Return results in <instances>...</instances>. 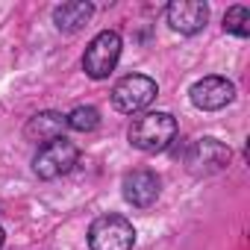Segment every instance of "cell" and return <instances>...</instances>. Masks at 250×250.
I'll list each match as a JSON object with an SVG mask.
<instances>
[{
    "mask_svg": "<svg viewBox=\"0 0 250 250\" xmlns=\"http://www.w3.org/2000/svg\"><path fill=\"white\" fill-rule=\"evenodd\" d=\"M91 15H94V6H91V3L74 0V3H62V6L53 12V21H56V27L65 30V33H77L83 24H88Z\"/></svg>",
    "mask_w": 250,
    "mask_h": 250,
    "instance_id": "8fae6325",
    "label": "cell"
},
{
    "mask_svg": "<svg viewBox=\"0 0 250 250\" xmlns=\"http://www.w3.org/2000/svg\"><path fill=\"white\" fill-rule=\"evenodd\" d=\"M224 30L238 36V39H247L250 36V9L247 6H232L224 15Z\"/></svg>",
    "mask_w": 250,
    "mask_h": 250,
    "instance_id": "7c38bea8",
    "label": "cell"
},
{
    "mask_svg": "<svg viewBox=\"0 0 250 250\" xmlns=\"http://www.w3.org/2000/svg\"><path fill=\"white\" fill-rule=\"evenodd\" d=\"M0 247H3V229H0Z\"/></svg>",
    "mask_w": 250,
    "mask_h": 250,
    "instance_id": "5bb4252c",
    "label": "cell"
},
{
    "mask_svg": "<svg viewBox=\"0 0 250 250\" xmlns=\"http://www.w3.org/2000/svg\"><path fill=\"white\" fill-rule=\"evenodd\" d=\"M68 118V127L71 130H77V133H88V130H94L97 124H100V112L94 109V106H77L71 115H65Z\"/></svg>",
    "mask_w": 250,
    "mask_h": 250,
    "instance_id": "4fadbf2b",
    "label": "cell"
},
{
    "mask_svg": "<svg viewBox=\"0 0 250 250\" xmlns=\"http://www.w3.org/2000/svg\"><path fill=\"white\" fill-rule=\"evenodd\" d=\"M121 59V36L112 33V30H103L91 39V44L85 47V56H83V68L91 80H106L115 65Z\"/></svg>",
    "mask_w": 250,
    "mask_h": 250,
    "instance_id": "3957f363",
    "label": "cell"
},
{
    "mask_svg": "<svg viewBox=\"0 0 250 250\" xmlns=\"http://www.w3.org/2000/svg\"><path fill=\"white\" fill-rule=\"evenodd\" d=\"M232 97H235V85L224 77H203L191 85V103L203 112L224 109L227 103H232Z\"/></svg>",
    "mask_w": 250,
    "mask_h": 250,
    "instance_id": "52a82bcc",
    "label": "cell"
},
{
    "mask_svg": "<svg viewBox=\"0 0 250 250\" xmlns=\"http://www.w3.org/2000/svg\"><path fill=\"white\" fill-rule=\"evenodd\" d=\"M177 136V121L168 112H145L130 124V142L145 153L165 150Z\"/></svg>",
    "mask_w": 250,
    "mask_h": 250,
    "instance_id": "6da1fadb",
    "label": "cell"
},
{
    "mask_svg": "<svg viewBox=\"0 0 250 250\" xmlns=\"http://www.w3.org/2000/svg\"><path fill=\"white\" fill-rule=\"evenodd\" d=\"M227 162H229V147H224L218 139H197L186 153V165L194 177L218 174Z\"/></svg>",
    "mask_w": 250,
    "mask_h": 250,
    "instance_id": "8992f818",
    "label": "cell"
},
{
    "mask_svg": "<svg viewBox=\"0 0 250 250\" xmlns=\"http://www.w3.org/2000/svg\"><path fill=\"white\" fill-rule=\"evenodd\" d=\"M88 244H91V250H133L136 229L121 215H103L91 224Z\"/></svg>",
    "mask_w": 250,
    "mask_h": 250,
    "instance_id": "7a4b0ae2",
    "label": "cell"
},
{
    "mask_svg": "<svg viewBox=\"0 0 250 250\" xmlns=\"http://www.w3.org/2000/svg\"><path fill=\"white\" fill-rule=\"evenodd\" d=\"M124 197L127 203L139 206V209H147L156 203L159 197V177L153 171H133L124 177Z\"/></svg>",
    "mask_w": 250,
    "mask_h": 250,
    "instance_id": "9c48e42d",
    "label": "cell"
},
{
    "mask_svg": "<svg viewBox=\"0 0 250 250\" xmlns=\"http://www.w3.org/2000/svg\"><path fill=\"white\" fill-rule=\"evenodd\" d=\"M206 21H209V6L200 3V0H174L168 6V24L183 36L200 33Z\"/></svg>",
    "mask_w": 250,
    "mask_h": 250,
    "instance_id": "ba28073f",
    "label": "cell"
},
{
    "mask_svg": "<svg viewBox=\"0 0 250 250\" xmlns=\"http://www.w3.org/2000/svg\"><path fill=\"white\" fill-rule=\"evenodd\" d=\"M156 94H159V88H156V83H153L150 77H145V74H130V77H124V80L115 83V88H112V103H115L118 112L133 115V112H142L145 106H150Z\"/></svg>",
    "mask_w": 250,
    "mask_h": 250,
    "instance_id": "277c9868",
    "label": "cell"
},
{
    "mask_svg": "<svg viewBox=\"0 0 250 250\" xmlns=\"http://www.w3.org/2000/svg\"><path fill=\"white\" fill-rule=\"evenodd\" d=\"M77 156H80V150L62 136V139H56V142L42 145V150H39L36 159H33V168H36V174H39L42 180H56V177L68 174V171L77 165Z\"/></svg>",
    "mask_w": 250,
    "mask_h": 250,
    "instance_id": "5b68a950",
    "label": "cell"
},
{
    "mask_svg": "<svg viewBox=\"0 0 250 250\" xmlns=\"http://www.w3.org/2000/svg\"><path fill=\"white\" fill-rule=\"evenodd\" d=\"M65 127H68V118H65V115H59V112H42V115H36V118L27 121L24 136H27L30 142H42V145H47V142L62 139Z\"/></svg>",
    "mask_w": 250,
    "mask_h": 250,
    "instance_id": "30bf717a",
    "label": "cell"
}]
</instances>
